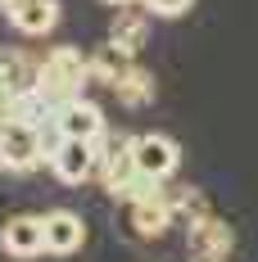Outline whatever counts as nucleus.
Masks as SVG:
<instances>
[{
  "mask_svg": "<svg viewBox=\"0 0 258 262\" xmlns=\"http://www.w3.org/2000/svg\"><path fill=\"white\" fill-rule=\"evenodd\" d=\"M36 136H41V154H46V167H50L54 149L64 145V131H59V122H54V118H46V122L36 127Z\"/></svg>",
  "mask_w": 258,
  "mask_h": 262,
  "instance_id": "15",
  "label": "nucleus"
},
{
  "mask_svg": "<svg viewBox=\"0 0 258 262\" xmlns=\"http://www.w3.org/2000/svg\"><path fill=\"white\" fill-rule=\"evenodd\" d=\"M9 91V77H5V59H0V95Z\"/></svg>",
  "mask_w": 258,
  "mask_h": 262,
  "instance_id": "17",
  "label": "nucleus"
},
{
  "mask_svg": "<svg viewBox=\"0 0 258 262\" xmlns=\"http://www.w3.org/2000/svg\"><path fill=\"white\" fill-rule=\"evenodd\" d=\"M123 217H127V231L136 239H158V235H168V226L177 222V208H172V199H168L163 185H158V190H150V194L131 199Z\"/></svg>",
  "mask_w": 258,
  "mask_h": 262,
  "instance_id": "2",
  "label": "nucleus"
},
{
  "mask_svg": "<svg viewBox=\"0 0 258 262\" xmlns=\"http://www.w3.org/2000/svg\"><path fill=\"white\" fill-rule=\"evenodd\" d=\"M0 167H5V154H0Z\"/></svg>",
  "mask_w": 258,
  "mask_h": 262,
  "instance_id": "20",
  "label": "nucleus"
},
{
  "mask_svg": "<svg viewBox=\"0 0 258 262\" xmlns=\"http://www.w3.org/2000/svg\"><path fill=\"white\" fill-rule=\"evenodd\" d=\"M18 5H23V0H0V9H5V14H9V9H18Z\"/></svg>",
  "mask_w": 258,
  "mask_h": 262,
  "instance_id": "18",
  "label": "nucleus"
},
{
  "mask_svg": "<svg viewBox=\"0 0 258 262\" xmlns=\"http://www.w3.org/2000/svg\"><path fill=\"white\" fill-rule=\"evenodd\" d=\"M127 63H131V54H127V50H118V46L109 41L104 50L91 54V81H104V86H113V81L127 73Z\"/></svg>",
  "mask_w": 258,
  "mask_h": 262,
  "instance_id": "13",
  "label": "nucleus"
},
{
  "mask_svg": "<svg viewBox=\"0 0 258 262\" xmlns=\"http://www.w3.org/2000/svg\"><path fill=\"white\" fill-rule=\"evenodd\" d=\"M59 23V0H23L18 9H9V27L18 36H46Z\"/></svg>",
  "mask_w": 258,
  "mask_h": 262,
  "instance_id": "10",
  "label": "nucleus"
},
{
  "mask_svg": "<svg viewBox=\"0 0 258 262\" xmlns=\"http://www.w3.org/2000/svg\"><path fill=\"white\" fill-rule=\"evenodd\" d=\"M0 249L9 258H41L46 253V217L36 212H18L0 226Z\"/></svg>",
  "mask_w": 258,
  "mask_h": 262,
  "instance_id": "6",
  "label": "nucleus"
},
{
  "mask_svg": "<svg viewBox=\"0 0 258 262\" xmlns=\"http://www.w3.org/2000/svg\"><path fill=\"white\" fill-rule=\"evenodd\" d=\"M104 5H118V9H131L136 0H104Z\"/></svg>",
  "mask_w": 258,
  "mask_h": 262,
  "instance_id": "19",
  "label": "nucleus"
},
{
  "mask_svg": "<svg viewBox=\"0 0 258 262\" xmlns=\"http://www.w3.org/2000/svg\"><path fill=\"white\" fill-rule=\"evenodd\" d=\"M131 158H136V167L150 177V181H172L181 167V145L172 140V136H158V131H150V136H136L131 140Z\"/></svg>",
  "mask_w": 258,
  "mask_h": 262,
  "instance_id": "3",
  "label": "nucleus"
},
{
  "mask_svg": "<svg viewBox=\"0 0 258 262\" xmlns=\"http://www.w3.org/2000/svg\"><path fill=\"white\" fill-rule=\"evenodd\" d=\"M222 262H227V258H222Z\"/></svg>",
  "mask_w": 258,
  "mask_h": 262,
  "instance_id": "21",
  "label": "nucleus"
},
{
  "mask_svg": "<svg viewBox=\"0 0 258 262\" xmlns=\"http://www.w3.org/2000/svg\"><path fill=\"white\" fill-rule=\"evenodd\" d=\"M82 244H86V222L77 212H68V208L46 212V253L68 258V253H77Z\"/></svg>",
  "mask_w": 258,
  "mask_h": 262,
  "instance_id": "8",
  "label": "nucleus"
},
{
  "mask_svg": "<svg viewBox=\"0 0 258 262\" xmlns=\"http://www.w3.org/2000/svg\"><path fill=\"white\" fill-rule=\"evenodd\" d=\"M109 91L118 95V104H123V108H145L150 100H154V77H150V73H145L136 59H131V63H127V73L113 81Z\"/></svg>",
  "mask_w": 258,
  "mask_h": 262,
  "instance_id": "11",
  "label": "nucleus"
},
{
  "mask_svg": "<svg viewBox=\"0 0 258 262\" xmlns=\"http://www.w3.org/2000/svg\"><path fill=\"white\" fill-rule=\"evenodd\" d=\"M172 208H177L181 222H195V217H208V212H213L200 190H181V194H172Z\"/></svg>",
  "mask_w": 258,
  "mask_h": 262,
  "instance_id": "14",
  "label": "nucleus"
},
{
  "mask_svg": "<svg viewBox=\"0 0 258 262\" xmlns=\"http://www.w3.org/2000/svg\"><path fill=\"white\" fill-rule=\"evenodd\" d=\"M86 77H91V59H86L77 46H54V50L36 63V81H32V86L59 108V104H68V100L82 95Z\"/></svg>",
  "mask_w": 258,
  "mask_h": 262,
  "instance_id": "1",
  "label": "nucleus"
},
{
  "mask_svg": "<svg viewBox=\"0 0 258 262\" xmlns=\"http://www.w3.org/2000/svg\"><path fill=\"white\" fill-rule=\"evenodd\" d=\"M186 249L200 262H222L235 249V231L222 217H213V212L208 217H195V222H186Z\"/></svg>",
  "mask_w": 258,
  "mask_h": 262,
  "instance_id": "5",
  "label": "nucleus"
},
{
  "mask_svg": "<svg viewBox=\"0 0 258 262\" xmlns=\"http://www.w3.org/2000/svg\"><path fill=\"white\" fill-rule=\"evenodd\" d=\"M145 5V14H154V18H177V14H186L195 0H141Z\"/></svg>",
  "mask_w": 258,
  "mask_h": 262,
  "instance_id": "16",
  "label": "nucleus"
},
{
  "mask_svg": "<svg viewBox=\"0 0 258 262\" xmlns=\"http://www.w3.org/2000/svg\"><path fill=\"white\" fill-rule=\"evenodd\" d=\"M54 122H59V131L64 136H77V140H95L104 131V108L95 104V100H68V104L54 108Z\"/></svg>",
  "mask_w": 258,
  "mask_h": 262,
  "instance_id": "9",
  "label": "nucleus"
},
{
  "mask_svg": "<svg viewBox=\"0 0 258 262\" xmlns=\"http://www.w3.org/2000/svg\"><path fill=\"white\" fill-rule=\"evenodd\" d=\"M0 154H5L9 172H36V167H46L41 136H36L32 122H0Z\"/></svg>",
  "mask_w": 258,
  "mask_h": 262,
  "instance_id": "4",
  "label": "nucleus"
},
{
  "mask_svg": "<svg viewBox=\"0 0 258 262\" xmlns=\"http://www.w3.org/2000/svg\"><path fill=\"white\" fill-rule=\"evenodd\" d=\"M50 167H54V177L64 185H86L95 177V145L91 140H77V136H64V145L54 149Z\"/></svg>",
  "mask_w": 258,
  "mask_h": 262,
  "instance_id": "7",
  "label": "nucleus"
},
{
  "mask_svg": "<svg viewBox=\"0 0 258 262\" xmlns=\"http://www.w3.org/2000/svg\"><path fill=\"white\" fill-rule=\"evenodd\" d=\"M109 41L136 59V54L145 50V41H150V18H136V14H123V18H113V27H109Z\"/></svg>",
  "mask_w": 258,
  "mask_h": 262,
  "instance_id": "12",
  "label": "nucleus"
}]
</instances>
